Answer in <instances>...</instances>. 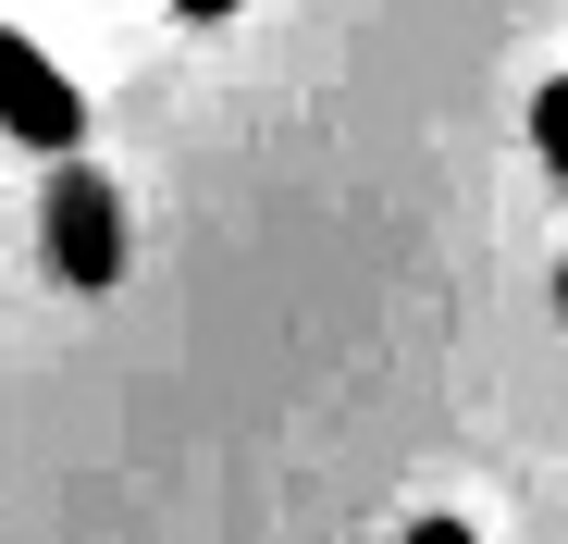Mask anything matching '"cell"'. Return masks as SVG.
I'll return each instance as SVG.
<instances>
[{"label":"cell","mask_w":568,"mask_h":544,"mask_svg":"<svg viewBox=\"0 0 568 544\" xmlns=\"http://www.w3.org/2000/svg\"><path fill=\"white\" fill-rule=\"evenodd\" d=\"M50 260L74 285H112L124 272V199H112V173H87L74 149H62V187H50Z\"/></svg>","instance_id":"obj_2"},{"label":"cell","mask_w":568,"mask_h":544,"mask_svg":"<svg viewBox=\"0 0 568 544\" xmlns=\"http://www.w3.org/2000/svg\"><path fill=\"white\" fill-rule=\"evenodd\" d=\"M408 544H483V532H469V520H420Z\"/></svg>","instance_id":"obj_4"},{"label":"cell","mask_w":568,"mask_h":544,"mask_svg":"<svg viewBox=\"0 0 568 544\" xmlns=\"http://www.w3.org/2000/svg\"><path fill=\"white\" fill-rule=\"evenodd\" d=\"M0 137H26V149H87V100H74V74L50 50H26V26H0Z\"/></svg>","instance_id":"obj_1"},{"label":"cell","mask_w":568,"mask_h":544,"mask_svg":"<svg viewBox=\"0 0 568 544\" xmlns=\"http://www.w3.org/2000/svg\"><path fill=\"white\" fill-rule=\"evenodd\" d=\"M173 13H185V26H223V13H235V0H173Z\"/></svg>","instance_id":"obj_5"},{"label":"cell","mask_w":568,"mask_h":544,"mask_svg":"<svg viewBox=\"0 0 568 544\" xmlns=\"http://www.w3.org/2000/svg\"><path fill=\"white\" fill-rule=\"evenodd\" d=\"M531 149H544V173H556V187H568V74H556L544 100H531Z\"/></svg>","instance_id":"obj_3"},{"label":"cell","mask_w":568,"mask_h":544,"mask_svg":"<svg viewBox=\"0 0 568 544\" xmlns=\"http://www.w3.org/2000/svg\"><path fill=\"white\" fill-rule=\"evenodd\" d=\"M556 298H568V285H556Z\"/></svg>","instance_id":"obj_6"}]
</instances>
